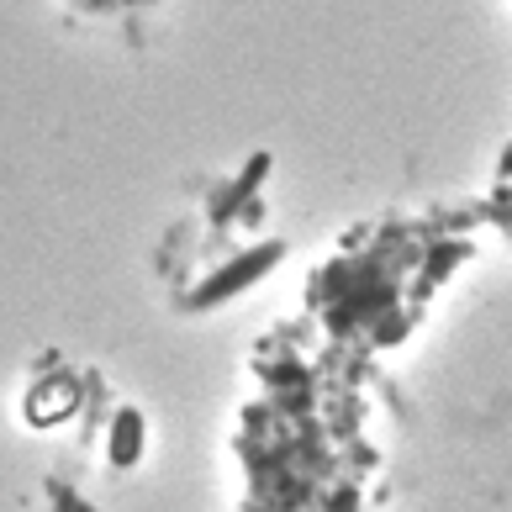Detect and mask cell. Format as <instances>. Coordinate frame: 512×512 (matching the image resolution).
Returning a JSON list of instances; mask_svg holds the SVG:
<instances>
[{"label":"cell","instance_id":"1","mask_svg":"<svg viewBox=\"0 0 512 512\" xmlns=\"http://www.w3.org/2000/svg\"><path fill=\"white\" fill-rule=\"evenodd\" d=\"M280 254H286L280 243H259V249H249V254H233L217 275H206L201 286L185 296V307H217V301H227V296H238V291L259 286V280L280 264Z\"/></svg>","mask_w":512,"mask_h":512},{"label":"cell","instance_id":"2","mask_svg":"<svg viewBox=\"0 0 512 512\" xmlns=\"http://www.w3.org/2000/svg\"><path fill=\"white\" fill-rule=\"evenodd\" d=\"M143 454V412L138 407H122L117 417H111V465H138Z\"/></svg>","mask_w":512,"mask_h":512},{"label":"cell","instance_id":"3","mask_svg":"<svg viewBox=\"0 0 512 512\" xmlns=\"http://www.w3.org/2000/svg\"><path fill=\"white\" fill-rule=\"evenodd\" d=\"M264 175H270V154H259V159L249 164V175H238V180L212 201V217H217V222H222V217H233V212H238V201H249L259 185H264Z\"/></svg>","mask_w":512,"mask_h":512},{"label":"cell","instance_id":"4","mask_svg":"<svg viewBox=\"0 0 512 512\" xmlns=\"http://www.w3.org/2000/svg\"><path fill=\"white\" fill-rule=\"evenodd\" d=\"M53 502H59V512H90V507H85L80 497H69L64 486H53Z\"/></svg>","mask_w":512,"mask_h":512}]
</instances>
